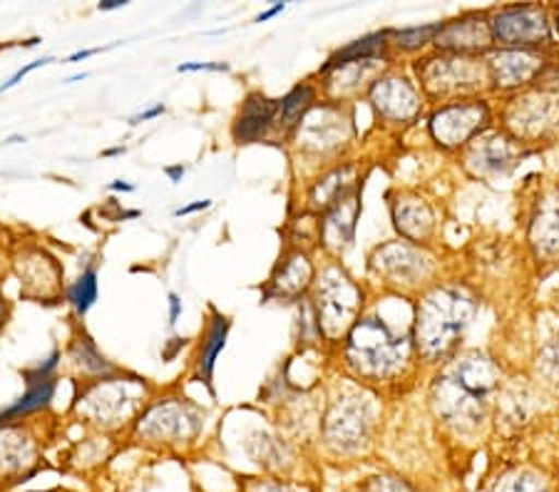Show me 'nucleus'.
<instances>
[{
	"instance_id": "nucleus-7",
	"label": "nucleus",
	"mask_w": 559,
	"mask_h": 492,
	"mask_svg": "<svg viewBox=\"0 0 559 492\" xmlns=\"http://www.w3.org/2000/svg\"><path fill=\"white\" fill-rule=\"evenodd\" d=\"M368 425H371V413H368L366 400L358 396H344L331 406L323 431H326L333 447H338V451H356L366 441Z\"/></svg>"
},
{
	"instance_id": "nucleus-11",
	"label": "nucleus",
	"mask_w": 559,
	"mask_h": 492,
	"mask_svg": "<svg viewBox=\"0 0 559 492\" xmlns=\"http://www.w3.org/2000/svg\"><path fill=\"white\" fill-rule=\"evenodd\" d=\"M371 100L383 118L395 122L413 120L420 110V97L416 93V87L403 77L378 80L371 87Z\"/></svg>"
},
{
	"instance_id": "nucleus-39",
	"label": "nucleus",
	"mask_w": 559,
	"mask_h": 492,
	"mask_svg": "<svg viewBox=\"0 0 559 492\" xmlns=\"http://www.w3.org/2000/svg\"><path fill=\"white\" fill-rule=\"evenodd\" d=\"M284 11V3H276L274 8H272V11H264V13H261L259 17H257V23H264V21H269V17H274L276 13H282Z\"/></svg>"
},
{
	"instance_id": "nucleus-38",
	"label": "nucleus",
	"mask_w": 559,
	"mask_h": 492,
	"mask_svg": "<svg viewBox=\"0 0 559 492\" xmlns=\"http://www.w3.org/2000/svg\"><path fill=\"white\" fill-rule=\"evenodd\" d=\"M257 492H296L286 485H276V482H269V485H259Z\"/></svg>"
},
{
	"instance_id": "nucleus-5",
	"label": "nucleus",
	"mask_w": 559,
	"mask_h": 492,
	"mask_svg": "<svg viewBox=\"0 0 559 492\" xmlns=\"http://www.w3.org/2000/svg\"><path fill=\"white\" fill-rule=\"evenodd\" d=\"M423 87L436 97H448L457 93H471L483 83V68L465 56L430 58L418 65Z\"/></svg>"
},
{
	"instance_id": "nucleus-18",
	"label": "nucleus",
	"mask_w": 559,
	"mask_h": 492,
	"mask_svg": "<svg viewBox=\"0 0 559 492\" xmlns=\"http://www.w3.org/2000/svg\"><path fill=\"white\" fill-rule=\"evenodd\" d=\"M393 219L401 235L411 241L428 239L432 227H436L432 209L423 200H416V196L399 200V204L393 207Z\"/></svg>"
},
{
	"instance_id": "nucleus-43",
	"label": "nucleus",
	"mask_w": 559,
	"mask_h": 492,
	"mask_svg": "<svg viewBox=\"0 0 559 492\" xmlns=\"http://www.w3.org/2000/svg\"><path fill=\"white\" fill-rule=\"evenodd\" d=\"M13 142H25V137H17V134H15V137H8L5 140V145H13Z\"/></svg>"
},
{
	"instance_id": "nucleus-15",
	"label": "nucleus",
	"mask_w": 559,
	"mask_h": 492,
	"mask_svg": "<svg viewBox=\"0 0 559 492\" xmlns=\"http://www.w3.org/2000/svg\"><path fill=\"white\" fill-rule=\"evenodd\" d=\"M358 212H360V202L356 192L346 194L344 200L333 204L326 214V219H323V229H321L323 244L333 249V252H341V249L348 247L356 231Z\"/></svg>"
},
{
	"instance_id": "nucleus-30",
	"label": "nucleus",
	"mask_w": 559,
	"mask_h": 492,
	"mask_svg": "<svg viewBox=\"0 0 559 492\" xmlns=\"http://www.w3.org/2000/svg\"><path fill=\"white\" fill-rule=\"evenodd\" d=\"M440 31V25H426V28H411V31H401L395 33V45H401V48H418L430 38H436Z\"/></svg>"
},
{
	"instance_id": "nucleus-22",
	"label": "nucleus",
	"mask_w": 559,
	"mask_h": 492,
	"mask_svg": "<svg viewBox=\"0 0 559 492\" xmlns=\"http://www.w3.org/2000/svg\"><path fill=\"white\" fill-rule=\"evenodd\" d=\"M52 391H56V381L52 379H45V381H28V393L11 406L8 410L0 413V423H5V420H13L17 416H25V413H33V410L43 408L45 403L52 398Z\"/></svg>"
},
{
	"instance_id": "nucleus-16",
	"label": "nucleus",
	"mask_w": 559,
	"mask_h": 492,
	"mask_svg": "<svg viewBox=\"0 0 559 492\" xmlns=\"http://www.w3.org/2000/svg\"><path fill=\"white\" fill-rule=\"evenodd\" d=\"M530 241L537 254H559V192L547 194L532 217Z\"/></svg>"
},
{
	"instance_id": "nucleus-37",
	"label": "nucleus",
	"mask_w": 559,
	"mask_h": 492,
	"mask_svg": "<svg viewBox=\"0 0 559 492\" xmlns=\"http://www.w3.org/2000/svg\"><path fill=\"white\" fill-rule=\"evenodd\" d=\"M115 45H120V43H115ZM115 45H107V48H93V50H80V52H75V56H70L68 58V62H78V60H85V58H90V56H97V52H103V50H112Z\"/></svg>"
},
{
	"instance_id": "nucleus-29",
	"label": "nucleus",
	"mask_w": 559,
	"mask_h": 492,
	"mask_svg": "<svg viewBox=\"0 0 559 492\" xmlns=\"http://www.w3.org/2000/svg\"><path fill=\"white\" fill-rule=\"evenodd\" d=\"M75 356H78V361H80V365H83L85 371H93V373L110 371V365L105 363V358L95 351V346L90 344L87 338H83V341L75 346Z\"/></svg>"
},
{
	"instance_id": "nucleus-32",
	"label": "nucleus",
	"mask_w": 559,
	"mask_h": 492,
	"mask_svg": "<svg viewBox=\"0 0 559 492\" xmlns=\"http://www.w3.org/2000/svg\"><path fill=\"white\" fill-rule=\"evenodd\" d=\"M227 73L229 65L227 62H185V65L177 68V73Z\"/></svg>"
},
{
	"instance_id": "nucleus-20",
	"label": "nucleus",
	"mask_w": 559,
	"mask_h": 492,
	"mask_svg": "<svg viewBox=\"0 0 559 492\" xmlns=\"http://www.w3.org/2000/svg\"><path fill=\"white\" fill-rule=\"evenodd\" d=\"M313 268L309 264V256L306 254H294L288 256L284 266L278 268L274 276V286L282 297H299V293L309 286Z\"/></svg>"
},
{
	"instance_id": "nucleus-3",
	"label": "nucleus",
	"mask_w": 559,
	"mask_h": 492,
	"mask_svg": "<svg viewBox=\"0 0 559 492\" xmlns=\"http://www.w3.org/2000/svg\"><path fill=\"white\" fill-rule=\"evenodd\" d=\"M408 336H395L383 321L364 319L350 328L348 363L368 379H388L408 361Z\"/></svg>"
},
{
	"instance_id": "nucleus-31",
	"label": "nucleus",
	"mask_w": 559,
	"mask_h": 492,
	"mask_svg": "<svg viewBox=\"0 0 559 492\" xmlns=\"http://www.w3.org/2000/svg\"><path fill=\"white\" fill-rule=\"evenodd\" d=\"M364 492H413V490L395 478H373L364 488Z\"/></svg>"
},
{
	"instance_id": "nucleus-35",
	"label": "nucleus",
	"mask_w": 559,
	"mask_h": 492,
	"mask_svg": "<svg viewBox=\"0 0 559 492\" xmlns=\"http://www.w3.org/2000/svg\"><path fill=\"white\" fill-rule=\"evenodd\" d=\"M179 311H182V301H179L177 293H169V324H177Z\"/></svg>"
},
{
	"instance_id": "nucleus-34",
	"label": "nucleus",
	"mask_w": 559,
	"mask_h": 492,
	"mask_svg": "<svg viewBox=\"0 0 559 492\" xmlns=\"http://www.w3.org/2000/svg\"><path fill=\"white\" fill-rule=\"evenodd\" d=\"M159 115H165V107H162V105L152 107V110L138 115V118H132V120H130V124H140V122H144V120H155V118H159Z\"/></svg>"
},
{
	"instance_id": "nucleus-33",
	"label": "nucleus",
	"mask_w": 559,
	"mask_h": 492,
	"mask_svg": "<svg viewBox=\"0 0 559 492\" xmlns=\"http://www.w3.org/2000/svg\"><path fill=\"white\" fill-rule=\"evenodd\" d=\"M48 62H52V58H43V60H35V62H31V65H25V68H21L17 70V73L8 80V83H3L0 85V93H5V89H11V87H15L17 83H21V80L25 77V75H31L35 68H43V65H48Z\"/></svg>"
},
{
	"instance_id": "nucleus-21",
	"label": "nucleus",
	"mask_w": 559,
	"mask_h": 492,
	"mask_svg": "<svg viewBox=\"0 0 559 492\" xmlns=\"http://www.w3.org/2000/svg\"><path fill=\"white\" fill-rule=\"evenodd\" d=\"M227 331H229V321L224 316H214V324L210 328V338L204 341L202 351H200V361H197V375H200L204 383H210V379H212L216 356L222 353L224 344H227Z\"/></svg>"
},
{
	"instance_id": "nucleus-41",
	"label": "nucleus",
	"mask_w": 559,
	"mask_h": 492,
	"mask_svg": "<svg viewBox=\"0 0 559 492\" xmlns=\"http://www.w3.org/2000/svg\"><path fill=\"white\" fill-rule=\"evenodd\" d=\"M182 175H185V167H167V177L173 179V182H179Z\"/></svg>"
},
{
	"instance_id": "nucleus-8",
	"label": "nucleus",
	"mask_w": 559,
	"mask_h": 492,
	"mask_svg": "<svg viewBox=\"0 0 559 492\" xmlns=\"http://www.w3.org/2000/svg\"><path fill=\"white\" fill-rule=\"evenodd\" d=\"M488 107L483 103H463L450 105L445 110L432 115L430 132L438 145L443 147H460L471 142L477 132L488 122Z\"/></svg>"
},
{
	"instance_id": "nucleus-45",
	"label": "nucleus",
	"mask_w": 559,
	"mask_h": 492,
	"mask_svg": "<svg viewBox=\"0 0 559 492\" xmlns=\"http://www.w3.org/2000/svg\"><path fill=\"white\" fill-rule=\"evenodd\" d=\"M0 313H3V303H0Z\"/></svg>"
},
{
	"instance_id": "nucleus-28",
	"label": "nucleus",
	"mask_w": 559,
	"mask_h": 492,
	"mask_svg": "<svg viewBox=\"0 0 559 492\" xmlns=\"http://www.w3.org/2000/svg\"><path fill=\"white\" fill-rule=\"evenodd\" d=\"M537 369L547 381L559 383V338H555L552 344H547L543 351H539Z\"/></svg>"
},
{
	"instance_id": "nucleus-36",
	"label": "nucleus",
	"mask_w": 559,
	"mask_h": 492,
	"mask_svg": "<svg viewBox=\"0 0 559 492\" xmlns=\"http://www.w3.org/2000/svg\"><path fill=\"white\" fill-rule=\"evenodd\" d=\"M210 200H202V202H194V204H189V207H179L177 212H175V217H185V214H194V212H202V209H206L210 207Z\"/></svg>"
},
{
	"instance_id": "nucleus-4",
	"label": "nucleus",
	"mask_w": 559,
	"mask_h": 492,
	"mask_svg": "<svg viewBox=\"0 0 559 492\" xmlns=\"http://www.w3.org/2000/svg\"><path fill=\"white\" fill-rule=\"evenodd\" d=\"M360 289L341 274L338 268L323 274L316 286V313H319V326L329 338H338L354 326L360 309Z\"/></svg>"
},
{
	"instance_id": "nucleus-6",
	"label": "nucleus",
	"mask_w": 559,
	"mask_h": 492,
	"mask_svg": "<svg viewBox=\"0 0 559 492\" xmlns=\"http://www.w3.org/2000/svg\"><path fill=\"white\" fill-rule=\"evenodd\" d=\"M508 128L520 140H545L559 130V95L535 93L515 100L508 110Z\"/></svg>"
},
{
	"instance_id": "nucleus-26",
	"label": "nucleus",
	"mask_w": 559,
	"mask_h": 492,
	"mask_svg": "<svg viewBox=\"0 0 559 492\" xmlns=\"http://www.w3.org/2000/svg\"><path fill=\"white\" fill-rule=\"evenodd\" d=\"M492 492H547V482L532 470H512L498 480Z\"/></svg>"
},
{
	"instance_id": "nucleus-1",
	"label": "nucleus",
	"mask_w": 559,
	"mask_h": 492,
	"mask_svg": "<svg viewBox=\"0 0 559 492\" xmlns=\"http://www.w3.org/2000/svg\"><path fill=\"white\" fill-rule=\"evenodd\" d=\"M495 388H498V369L485 356L471 353L438 375L432 386V403L445 423L467 431L485 420Z\"/></svg>"
},
{
	"instance_id": "nucleus-23",
	"label": "nucleus",
	"mask_w": 559,
	"mask_h": 492,
	"mask_svg": "<svg viewBox=\"0 0 559 492\" xmlns=\"http://www.w3.org/2000/svg\"><path fill=\"white\" fill-rule=\"evenodd\" d=\"M383 45H385V35H368V38H364V40L350 43L348 48L338 50L336 56L331 58L329 65L323 68V73H329V70H333V68H344V65H348V62L376 58V52H381Z\"/></svg>"
},
{
	"instance_id": "nucleus-9",
	"label": "nucleus",
	"mask_w": 559,
	"mask_h": 492,
	"mask_svg": "<svg viewBox=\"0 0 559 492\" xmlns=\"http://www.w3.org/2000/svg\"><path fill=\"white\" fill-rule=\"evenodd\" d=\"M373 268L385 279L411 286L432 274V259L405 241H395L378 249L373 254Z\"/></svg>"
},
{
	"instance_id": "nucleus-12",
	"label": "nucleus",
	"mask_w": 559,
	"mask_h": 492,
	"mask_svg": "<svg viewBox=\"0 0 559 492\" xmlns=\"http://www.w3.org/2000/svg\"><path fill=\"white\" fill-rule=\"evenodd\" d=\"M492 28L490 23H485V17L480 15H467L463 21L448 23L436 35V45L443 48L453 56H465V52H475V50H485L490 48L492 43Z\"/></svg>"
},
{
	"instance_id": "nucleus-10",
	"label": "nucleus",
	"mask_w": 559,
	"mask_h": 492,
	"mask_svg": "<svg viewBox=\"0 0 559 492\" xmlns=\"http://www.w3.org/2000/svg\"><path fill=\"white\" fill-rule=\"evenodd\" d=\"M492 38L508 45H537L547 40V23L539 8L522 5L495 15Z\"/></svg>"
},
{
	"instance_id": "nucleus-17",
	"label": "nucleus",
	"mask_w": 559,
	"mask_h": 492,
	"mask_svg": "<svg viewBox=\"0 0 559 492\" xmlns=\"http://www.w3.org/2000/svg\"><path fill=\"white\" fill-rule=\"evenodd\" d=\"M278 118V103L269 100L264 95H251L241 107L237 124H234V137L239 142H254L266 132L269 124Z\"/></svg>"
},
{
	"instance_id": "nucleus-13",
	"label": "nucleus",
	"mask_w": 559,
	"mask_h": 492,
	"mask_svg": "<svg viewBox=\"0 0 559 492\" xmlns=\"http://www.w3.org/2000/svg\"><path fill=\"white\" fill-rule=\"evenodd\" d=\"M543 62L532 50H500L488 60V75L500 87H520L539 75Z\"/></svg>"
},
{
	"instance_id": "nucleus-24",
	"label": "nucleus",
	"mask_w": 559,
	"mask_h": 492,
	"mask_svg": "<svg viewBox=\"0 0 559 492\" xmlns=\"http://www.w3.org/2000/svg\"><path fill=\"white\" fill-rule=\"evenodd\" d=\"M331 132L336 134V137L338 134L344 137V120H341L338 115H333L331 110H321V112H316L313 118L306 120V140L316 142L319 147L336 145V142L329 137Z\"/></svg>"
},
{
	"instance_id": "nucleus-27",
	"label": "nucleus",
	"mask_w": 559,
	"mask_h": 492,
	"mask_svg": "<svg viewBox=\"0 0 559 492\" xmlns=\"http://www.w3.org/2000/svg\"><path fill=\"white\" fill-rule=\"evenodd\" d=\"M68 299L80 313H85L97 301V274L90 268L68 289Z\"/></svg>"
},
{
	"instance_id": "nucleus-19",
	"label": "nucleus",
	"mask_w": 559,
	"mask_h": 492,
	"mask_svg": "<svg viewBox=\"0 0 559 492\" xmlns=\"http://www.w3.org/2000/svg\"><path fill=\"white\" fill-rule=\"evenodd\" d=\"M356 169L354 167H341L329 177H323L311 192V204L316 209H331L338 200H344L346 194L356 192Z\"/></svg>"
},
{
	"instance_id": "nucleus-25",
	"label": "nucleus",
	"mask_w": 559,
	"mask_h": 492,
	"mask_svg": "<svg viewBox=\"0 0 559 492\" xmlns=\"http://www.w3.org/2000/svg\"><path fill=\"white\" fill-rule=\"evenodd\" d=\"M313 103V89L309 85H299L288 93L282 103H278V122L284 128H294L304 120L306 110H309Z\"/></svg>"
},
{
	"instance_id": "nucleus-44",
	"label": "nucleus",
	"mask_w": 559,
	"mask_h": 492,
	"mask_svg": "<svg viewBox=\"0 0 559 492\" xmlns=\"http://www.w3.org/2000/svg\"><path fill=\"white\" fill-rule=\"evenodd\" d=\"M555 28H557V33H559V11L555 13Z\"/></svg>"
},
{
	"instance_id": "nucleus-42",
	"label": "nucleus",
	"mask_w": 559,
	"mask_h": 492,
	"mask_svg": "<svg viewBox=\"0 0 559 492\" xmlns=\"http://www.w3.org/2000/svg\"><path fill=\"white\" fill-rule=\"evenodd\" d=\"M110 190H122V192H132L134 187L132 184H124V182H112Z\"/></svg>"
},
{
	"instance_id": "nucleus-40",
	"label": "nucleus",
	"mask_w": 559,
	"mask_h": 492,
	"mask_svg": "<svg viewBox=\"0 0 559 492\" xmlns=\"http://www.w3.org/2000/svg\"><path fill=\"white\" fill-rule=\"evenodd\" d=\"M122 5H128V3H124V0H103L100 11H115V8H122Z\"/></svg>"
},
{
	"instance_id": "nucleus-2",
	"label": "nucleus",
	"mask_w": 559,
	"mask_h": 492,
	"mask_svg": "<svg viewBox=\"0 0 559 492\" xmlns=\"http://www.w3.org/2000/svg\"><path fill=\"white\" fill-rule=\"evenodd\" d=\"M475 316V299L460 289H438L420 301L416 341L423 356H445Z\"/></svg>"
},
{
	"instance_id": "nucleus-14",
	"label": "nucleus",
	"mask_w": 559,
	"mask_h": 492,
	"mask_svg": "<svg viewBox=\"0 0 559 492\" xmlns=\"http://www.w3.org/2000/svg\"><path fill=\"white\" fill-rule=\"evenodd\" d=\"M522 152L515 142L502 134H488L480 137L467 152V167L477 175H492V172H508L510 167L520 163Z\"/></svg>"
}]
</instances>
